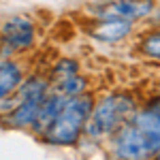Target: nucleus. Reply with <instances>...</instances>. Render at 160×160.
<instances>
[{"instance_id":"obj_8","label":"nucleus","mask_w":160,"mask_h":160,"mask_svg":"<svg viewBox=\"0 0 160 160\" xmlns=\"http://www.w3.org/2000/svg\"><path fill=\"white\" fill-rule=\"evenodd\" d=\"M62 105H64V96L58 94V92H53V94H47L43 102H41V107H38V113H37V120H34V128H37L38 132H45L47 130V126H49L53 120H56V115L60 113Z\"/></svg>"},{"instance_id":"obj_10","label":"nucleus","mask_w":160,"mask_h":160,"mask_svg":"<svg viewBox=\"0 0 160 160\" xmlns=\"http://www.w3.org/2000/svg\"><path fill=\"white\" fill-rule=\"evenodd\" d=\"M139 53L149 60H160V30L143 37V41L139 43Z\"/></svg>"},{"instance_id":"obj_2","label":"nucleus","mask_w":160,"mask_h":160,"mask_svg":"<svg viewBox=\"0 0 160 160\" xmlns=\"http://www.w3.org/2000/svg\"><path fill=\"white\" fill-rule=\"evenodd\" d=\"M135 111V102L124 96V94H109L102 100H98L94 107H92V113L88 118L86 130L88 135L92 137H107L113 135L122 124L128 122L130 113Z\"/></svg>"},{"instance_id":"obj_11","label":"nucleus","mask_w":160,"mask_h":160,"mask_svg":"<svg viewBox=\"0 0 160 160\" xmlns=\"http://www.w3.org/2000/svg\"><path fill=\"white\" fill-rule=\"evenodd\" d=\"M73 75H77V62H73V60H60L53 66V79H56V83L62 81V79H66V77H73Z\"/></svg>"},{"instance_id":"obj_9","label":"nucleus","mask_w":160,"mask_h":160,"mask_svg":"<svg viewBox=\"0 0 160 160\" xmlns=\"http://www.w3.org/2000/svg\"><path fill=\"white\" fill-rule=\"evenodd\" d=\"M56 88H58V94H62L64 98L77 96V94H83V90H86V79L77 73V75H73V77H66V79L58 81Z\"/></svg>"},{"instance_id":"obj_3","label":"nucleus","mask_w":160,"mask_h":160,"mask_svg":"<svg viewBox=\"0 0 160 160\" xmlns=\"http://www.w3.org/2000/svg\"><path fill=\"white\" fill-rule=\"evenodd\" d=\"M115 132H118L115 141H113L115 156H120V158H145V156H152L149 141L135 124H122Z\"/></svg>"},{"instance_id":"obj_6","label":"nucleus","mask_w":160,"mask_h":160,"mask_svg":"<svg viewBox=\"0 0 160 160\" xmlns=\"http://www.w3.org/2000/svg\"><path fill=\"white\" fill-rule=\"evenodd\" d=\"M132 32V22L124 17H102L90 28V34L102 43H118Z\"/></svg>"},{"instance_id":"obj_7","label":"nucleus","mask_w":160,"mask_h":160,"mask_svg":"<svg viewBox=\"0 0 160 160\" xmlns=\"http://www.w3.org/2000/svg\"><path fill=\"white\" fill-rule=\"evenodd\" d=\"M24 79V66L15 60L0 62V100H4Z\"/></svg>"},{"instance_id":"obj_1","label":"nucleus","mask_w":160,"mask_h":160,"mask_svg":"<svg viewBox=\"0 0 160 160\" xmlns=\"http://www.w3.org/2000/svg\"><path fill=\"white\" fill-rule=\"evenodd\" d=\"M92 107H94V100L88 94H77V96L64 98L60 113L56 115V120L43 132L45 139L53 145H73V143H77L81 132L86 130Z\"/></svg>"},{"instance_id":"obj_4","label":"nucleus","mask_w":160,"mask_h":160,"mask_svg":"<svg viewBox=\"0 0 160 160\" xmlns=\"http://www.w3.org/2000/svg\"><path fill=\"white\" fill-rule=\"evenodd\" d=\"M0 41L7 51H26L34 43V26L26 17H11L2 24Z\"/></svg>"},{"instance_id":"obj_5","label":"nucleus","mask_w":160,"mask_h":160,"mask_svg":"<svg viewBox=\"0 0 160 160\" xmlns=\"http://www.w3.org/2000/svg\"><path fill=\"white\" fill-rule=\"evenodd\" d=\"M154 0H109L102 7V17H124V19H143L154 11Z\"/></svg>"}]
</instances>
